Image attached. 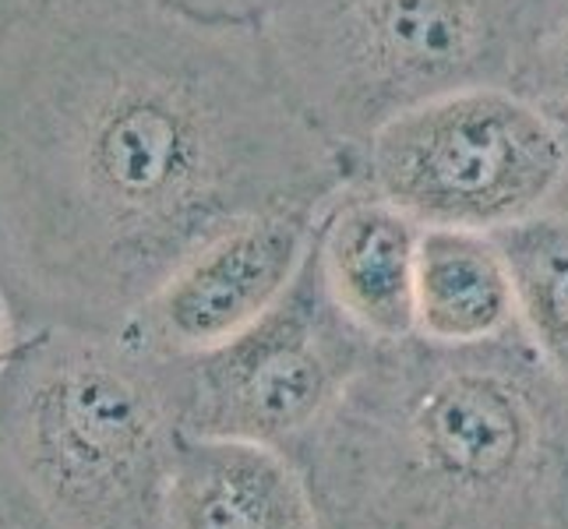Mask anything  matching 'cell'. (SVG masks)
<instances>
[{"label": "cell", "mask_w": 568, "mask_h": 529, "mask_svg": "<svg viewBox=\"0 0 568 529\" xmlns=\"http://www.w3.org/2000/svg\"><path fill=\"white\" fill-rule=\"evenodd\" d=\"M349 176L262 26L39 0L0 68V297L18 336L121 332L223 230Z\"/></svg>", "instance_id": "1"}, {"label": "cell", "mask_w": 568, "mask_h": 529, "mask_svg": "<svg viewBox=\"0 0 568 529\" xmlns=\"http://www.w3.org/2000/svg\"><path fill=\"white\" fill-rule=\"evenodd\" d=\"M283 452L322 529H568V388L523 328L378 346Z\"/></svg>", "instance_id": "2"}, {"label": "cell", "mask_w": 568, "mask_h": 529, "mask_svg": "<svg viewBox=\"0 0 568 529\" xmlns=\"http://www.w3.org/2000/svg\"><path fill=\"white\" fill-rule=\"evenodd\" d=\"M184 399V357L36 328L0 370V448L61 529H163Z\"/></svg>", "instance_id": "3"}, {"label": "cell", "mask_w": 568, "mask_h": 529, "mask_svg": "<svg viewBox=\"0 0 568 529\" xmlns=\"http://www.w3.org/2000/svg\"><path fill=\"white\" fill-rule=\"evenodd\" d=\"M540 0H280L262 22L293 103L354 170L399 113L508 85Z\"/></svg>", "instance_id": "4"}, {"label": "cell", "mask_w": 568, "mask_h": 529, "mask_svg": "<svg viewBox=\"0 0 568 529\" xmlns=\"http://www.w3.org/2000/svg\"><path fill=\"white\" fill-rule=\"evenodd\" d=\"M568 139L513 85H474L399 113L354 155V176L420 226L501 233L551 212Z\"/></svg>", "instance_id": "5"}, {"label": "cell", "mask_w": 568, "mask_h": 529, "mask_svg": "<svg viewBox=\"0 0 568 529\" xmlns=\"http://www.w3.org/2000/svg\"><path fill=\"white\" fill-rule=\"evenodd\" d=\"M375 349L332 301L307 251L297 279L258 322L184 357V430L286 448L343 399Z\"/></svg>", "instance_id": "6"}, {"label": "cell", "mask_w": 568, "mask_h": 529, "mask_svg": "<svg viewBox=\"0 0 568 529\" xmlns=\"http://www.w3.org/2000/svg\"><path fill=\"white\" fill-rule=\"evenodd\" d=\"M322 208L283 205L223 230L173 268L121 332L170 357H194L233 339L297 279Z\"/></svg>", "instance_id": "7"}, {"label": "cell", "mask_w": 568, "mask_h": 529, "mask_svg": "<svg viewBox=\"0 0 568 529\" xmlns=\"http://www.w3.org/2000/svg\"><path fill=\"white\" fill-rule=\"evenodd\" d=\"M424 226L357 176L325 202L315 262L349 322L378 346L417 336V254Z\"/></svg>", "instance_id": "8"}, {"label": "cell", "mask_w": 568, "mask_h": 529, "mask_svg": "<svg viewBox=\"0 0 568 529\" xmlns=\"http://www.w3.org/2000/svg\"><path fill=\"white\" fill-rule=\"evenodd\" d=\"M163 529H322L307 480L283 448L184 435Z\"/></svg>", "instance_id": "9"}, {"label": "cell", "mask_w": 568, "mask_h": 529, "mask_svg": "<svg viewBox=\"0 0 568 529\" xmlns=\"http://www.w3.org/2000/svg\"><path fill=\"white\" fill-rule=\"evenodd\" d=\"M516 328V283L495 233L424 226L417 336L442 346H477L513 336Z\"/></svg>", "instance_id": "10"}, {"label": "cell", "mask_w": 568, "mask_h": 529, "mask_svg": "<svg viewBox=\"0 0 568 529\" xmlns=\"http://www.w3.org/2000/svg\"><path fill=\"white\" fill-rule=\"evenodd\" d=\"M495 237L513 268L519 328L568 388V212H540Z\"/></svg>", "instance_id": "11"}, {"label": "cell", "mask_w": 568, "mask_h": 529, "mask_svg": "<svg viewBox=\"0 0 568 529\" xmlns=\"http://www.w3.org/2000/svg\"><path fill=\"white\" fill-rule=\"evenodd\" d=\"M508 85L540 106L568 139V0H540Z\"/></svg>", "instance_id": "12"}, {"label": "cell", "mask_w": 568, "mask_h": 529, "mask_svg": "<svg viewBox=\"0 0 568 529\" xmlns=\"http://www.w3.org/2000/svg\"><path fill=\"white\" fill-rule=\"evenodd\" d=\"M0 529H61L0 448Z\"/></svg>", "instance_id": "13"}, {"label": "cell", "mask_w": 568, "mask_h": 529, "mask_svg": "<svg viewBox=\"0 0 568 529\" xmlns=\"http://www.w3.org/2000/svg\"><path fill=\"white\" fill-rule=\"evenodd\" d=\"M155 4L209 26H262L280 0H155Z\"/></svg>", "instance_id": "14"}, {"label": "cell", "mask_w": 568, "mask_h": 529, "mask_svg": "<svg viewBox=\"0 0 568 529\" xmlns=\"http://www.w3.org/2000/svg\"><path fill=\"white\" fill-rule=\"evenodd\" d=\"M36 8H39V0H0V68H4L18 32L26 29Z\"/></svg>", "instance_id": "15"}, {"label": "cell", "mask_w": 568, "mask_h": 529, "mask_svg": "<svg viewBox=\"0 0 568 529\" xmlns=\"http://www.w3.org/2000/svg\"><path fill=\"white\" fill-rule=\"evenodd\" d=\"M14 343H18V332H14V325H11V315H8L4 297H0V370L8 367L11 353H14Z\"/></svg>", "instance_id": "16"}, {"label": "cell", "mask_w": 568, "mask_h": 529, "mask_svg": "<svg viewBox=\"0 0 568 529\" xmlns=\"http://www.w3.org/2000/svg\"><path fill=\"white\" fill-rule=\"evenodd\" d=\"M555 208H558V212H568V173H565V184H561V194H558Z\"/></svg>", "instance_id": "17"}]
</instances>
